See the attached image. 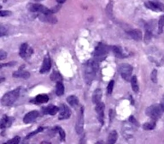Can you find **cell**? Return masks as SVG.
<instances>
[{
    "mask_svg": "<svg viewBox=\"0 0 164 144\" xmlns=\"http://www.w3.org/2000/svg\"><path fill=\"white\" fill-rule=\"evenodd\" d=\"M20 90H21V88H17L12 91H9L7 94H5L1 100L2 105L4 106L12 105L17 101V100L20 95Z\"/></svg>",
    "mask_w": 164,
    "mask_h": 144,
    "instance_id": "7a4b0ae2",
    "label": "cell"
},
{
    "mask_svg": "<svg viewBox=\"0 0 164 144\" xmlns=\"http://www.w3.org/2000/svg\"><path fill=\"white\" fill-rule=\"evenodd\" d=\"M50 68H51V61H50V57L48 55H46V56L45 57V58H44L43 64L41 66L40 72L41 74H45V73L49 71L50 70Z\"/></svg>",
    "mask_w": 164,
    "mask_h": 144,
    "instance_id": "7c38bea8",
    "label": "cell"
},
{
    "mask_svg": "<svg viewBox=\"0 0 164 144\" xmlns=\"http://www.w3.org/2000/svg\"><path fill=\"white\" fill-rule=\"evenodd\" d=\"M156 121H155V120L151 119L150 122H147V123L144 124L143 129H145V130H151V129H155V127H156Z\"/></svg>",
    "mask_w": 164,
    "mask_h": 144,
    "instance_id": "484cf974",
    "label": "cell"
},
{
    "mask_svg": "<svg viewBox=\"0 0 164 144\" xmlns=\"http://www.w3.org/2000/svg\"><path fill=\"white\" fill-rule=\"evenodd\" d=\"M71 116V111L68 108V106H67L66 105L63 104L62 107H61V111H60V114H59V119H69Z\"/></svg>",
    "mask_w": 164,
    "mask_h": 144,
    "instance_id": "8fae6325",
    "label": "cell"
},
{
    "mask_svg": "<svg viewBox=\"0 0 164 144\" xmlns=\"http://www.w3.org/2000/svg\"><path fill=\"white\" fill-rule=\"evenodd\" d=\"M131 84H132V90L135 92V93H138L139 92V84H138V80H137V76H132L131 78Z\"/></svg>",
    "mask_w": 164,
    "mask_h": 144,
    "instance_id": "d4e9b609",
    "label": "cell"
},
{
    "mask_svg": "<svg viewBox=\"0 0 164 144\" xmlns=\"http://www.w3.org/2000/svg\"><path fill=\"white\" fill-rule=\"evenodd\" d=\"M127 34L136 41H140L143 38V33L139 29H132L130 31H127Z\"/></svg>",
    "mask_w": 164,
    "mask_h": 144,
    "instance_id": "9a60e30c",
    "label": "cell"
},
{
    "mask_svg": "<svg viewBox=\"0 0 164 144\" xmlns=\"http://www.w3.org/2000/svg\"><path fill=\"white\" fill-rule=\"evenodd\" d=\"M13 76L17 77V78H23V79H27L30 76V73L22 70V67L20 68L17 71H15L13 73Z\"/></svg>",
    "mask_w": 164,
    "mask_h": 144,
    "instance_id": "e0dca14e",
    "label": "cell"
},
{
    "mask_svg": "<svg viewBox=\"0 0 164 144\" xmlns=\"http://www.w3.org/2000/svg\"><path fill=\"white\" fill-rule=\"evenodd\" d=\"M28 9L32 12H36L38 14H44V15L54 14L51 9H48L40 4H30L28 5Z\"/></svg>",
    "mask_w": 164,
    "mask_h": 144,
    "instance_id": "5b68a950",
    "label": "cell"
},
{
    "mask_svg": "<svg viewBox=\"0 0 164 144\" xmlns=\"http://www.w3.org/2000/svg\"><path fill=\"white\" fill-rule=\"evenodd\" d=\"M160 105H161V107H162V109H163V111L164 112V97L163 98V100H161V103H160Z\"/></svg>",
    "mask_w": 164,
    "mask_h": 144,
    "instance_id": "60d3db41",
    "label": "cell"
},
{
    "mask_svg": "<svg viewBox=\"0 0 164 144\" xmlns=\"http://www.w3.org/2000/svg\"><path fill=\"white\" fill-rule=\"evenodd\" d=\"M152 37V29H150V27L146 26V32H145V41L148 43L150 40H151Z\"/></svg>",
    "mask_w": 164,
    "mask_h": 144,
    "instance_id": "4316f807",
    "label": "cell"
},
{
    "mask_svg": "<svg viewBox=\"0 0 164 144\" xmlns=\"http://www.w3.org/2000/svg\"><path fill=\"white\" fill-rule=\"evenodd\" d=\"M146 8L150 9L153 11H162L164 12V4L160 2H153V1H148L145 4Z\"/></svg>",
    "mask_w": 164,
    "mask_h": 144,
    "instance_id": "ba28073f",
    "label": "cell"
},
{
    "mask_svg": "<svg viewBox=\"0 0 164 144\" xmlns=\"http://www.w3.org/2000/svg\"><path fill=\"white\" fill-rule=\"evenodd\" d=\"M164 28V16H162L159 19V22H158V33H162L163 31Z\"/></svg>",
    "mask_w": 164,
    "mask_h": 144,
    "instance_id": "f1b7e54d",
    "label": "cell"
},
{
    "mask_svg": "<svg viewBox=\"0 0 164 144\" xmlns=\"http://www.w3.org/2000/svg\"><path fill=\"white\" fill-rule=\"evenodd\" d=\"M58 1V3H59V4H63V3H65L66 0H57Z\"/></svg>",
    "mask_w": 164,
    "mask_h": 144,
    "instance_id": "b9f144b4",
    "label": "cell"
},
{
    "mask_svg": "<svg viewBox=\"0 0 164 144\" xmlns=\"http://www.w3.org/2000/svg\"><path fill=\"white\" fill-rule=\"evenodd\" d=\"M48 101H49V96L47 95H39L33 100V102L36 104H43V103H46Z\"/></svg>",
    "mask_w": 164,
    "mask_h": 144,
    "instance_id": "d6986e66",
    "label": "cell"
},
{
    "mask_svg": "<svg viewBox=\"0 0 164 144\" xmlns=\"http://www.w3.org/2000/svg\"><path fill=\"white\" fill-rule=\"evenodd\" d=\"M56 129L58 130V132L59 133V136H60V138H61V141H65V132L63 129L61 127H56Z\"/></svg>",
    "mask_w": 164,
    "mask_h": 144,
    "instance_id": "4dcf8cb0",
    "label": "cell"
},
{
    "mask_svg": "<svg viewBox=\"0 0 164 144\" xmlns=\"http://www.w3.org/2000/svg\"><path fill=\"white\" fill-rule=\"evenodd\" d=\"M106 11L108 16H110V17L113 16V2H112V1H110V2L108 4L106 8Z\"/></svg>",
    "mask_w": 164,
    "mask_h": 144,
    "instance_id": "f546056e",
    "label": "cell"
},
{
    "mask_svg": "<svg viewBox=\"0 0 164 144\" xmlns=\"http://www.w3.org/2000/svg\"><path fill=\"white\" fill-rule=\"evenodd\" d=\"M112 50H113V52H114V54H115V56L116 57L123 58V57H127V55L123 52L122 48L119 47H113Z\"/></svg>",
    "mask_w": 164,
    "mask_h": 144,
    "instance_id": "44dd1931",
    "label": "cell"
},
{
    "mask_svg": "<svg viewBox=\"0 0 164 144\" xmlns=\"http://www.w3.org/2000/svg\"><path fill=\"white\" fill-rule=\"evenodd\" d=\"M39 18L41 21L45 22V23H58V19L56 16H53V14H50V15H44V14H39Z\"/></svg>",
    "mask_w": 164,
    "mask_h": 144,
    "instance_id": "5bb4252c",
    "label": "cell"
},
{
    "mask_svg": "<svg viewBox=\"0 0 164 144\" xmlns=\"http://www.w3.org/2000/svg\"><path fill=\"white\" fill-rule=\"evenodd\" d=\"M67 101L69 104V105L75 107L79 105V99L77 98V96L75 95H70L67 98Z\"/></svg>",
    "mask_w": 164,
    "mask_h": 144,
    "instance_id": "7402d4cb",
    "label": "cell"
},
{
    "mask_svg": "<svg viewBox=\"0 0 164 144\" xmlns=\"http://www.w3.org/2000/svg\"><path fill=\"white\" fill-rule=\"evenodd\" d=\"M16 64V62H9V64H2L1 67L3 68L4 66H11V65H15Z\"/></svg>",
    "mask_w": 164,
    "mask_h": 144,
    "instance_id": "ab89813d",
    "label": "cell"
},
{
    "mask_svg": "<svg viewBox=\"0 0 164 144\" xmlns=\"http://www.w3.org/2000/svg\"><path fill=\"white\" fill-rule=\"evenodd\" d=\"M132 66L130 64H123L120 65L119 67V71L121 73V76L123 79L127 81H131V76L132 73Z\"/></svg>",
    "mask_w": 164,
    "mask_h": 144,
    "instance_id": "8992f818",
    "label": "cell"
},
{
    "mask_svg": "<svg viewBox=\"0 0 164 144\" xmlns=\"http://www.w3.org/2000/svg\"><path fill=\"white\" fill-rule=\"evenodd\" d=\"M83 127H84V107L81 108V112L78 116V119L76 123L75 129L78 134H81L83 132Z\"/></svg>",
    "mask_w": 164,
    "mask_h": 144,
    "instance_id": "9c48e42d",
    "label": "cell"
},
{
    "mask_svg": "<svg viewBox=\"0 0 164 144\" xmlns=\"http://www.w3.org/2000/svg\"><path fill=\"white\" fill-rule=\"evenodd\" d=\"M109 49L107 47L105 44L104 43H99L97 46V47L95 48L94 52H93V57L94 59H96L97 61H102L106 57L107 54L109 52Z\"/></svg>",
    "mask_w": 164,
    "mask_h": 144,
    "instance_id": "3957f363",
    "label": "cell"
},
{
    "mask_svg": "<svg viewBox=\"0 0 164 144\" xmlns=\"http://www.w3.org/2000/svg\"><path fill=\"white\" fill-rule=\"evenodd\" d=\"M99 70V61L91 59L85 65V80L87 84H90L95 79Z\"/></svg>",
    "mask_w": 164,
    "mask_h": 144,
    "instance_id": "6da1fadb",
    "label": "cell"
},
{
    "mask_svg": "<svg viewBox=\"0 0 164 144\" xmlns=\"http://www.w3.org/2000/svg\"><path fill=\"white\" fill-rule=\"evenodd\" d=\"M101 98H102V90L100 88H98L94 91L92 95V102L93 104L97 105L99 102H101Z\"/></svg>",
    "mask_w": 164,
    "mask_h": 144,
    "instance_id": "ffe728a7",
    "label": "cell"
},
{
    "mask_svg": "<svg viewBox=\"0 0 164 144\" xmlns=\"http://www.w3.org/2000/svg\"><path fill=\"white\" fill-rule=\"evenodd\" d=\"M7 57V52H5L4 50L0 51V60H4Z\"/></svg>",
    "mask_w": 164,
    "mask_h": 144,
    "instance_id": "8d00e7d4",
    "label": "cell"
},
{
    "mask_svg": "<svg viewBox=\"0 0 164 144\" xmlns=\"http://www.w3.org/2000/svg\"><path fill=\"white\" fill-rule=\"evenodd\" d=\"M129 121H130L131 123H133L135 125H138V122L136 121V119H134V117H133V116H130V118H129Z\"/></svg>",
    "mask_w": 164,
    "mask_h": 144,
    "instance_id": "f35d334b",
    "label": "cell"
},
{
    "mask_svg": "<svg viewBox=\"0 0 164 144\" xmlns=\"http://www.w3.org/2000/svg\"><path fill=\"white\" fill-rule=\"evenodd\" d=\"M114 85H115V81L112 80L109 81V85H108V88H107V92L109 95H111L112 92H113V88H114Z\"/></svg>",
    "mask_w": 164,
    "mask_h": 144,
    "instance_id": "1f68e13d",
    "label": "cell"
},
{
    "mask_svg": "<svg viewBox=\"0 0 164 144\" xmlns=\"http://www.w3.org/2000/svg\"><path fill=\"white\" fill-rule=\"evenodd\" d=\"M43 129H44L42 128V127H40V128L38 129H36V130H35L34 132H32V133H30V134H29L28 136H27V137H26V138H27V139H29L30 137H32V136H35V135H36V134H38V133H40V131H42Z\"/></svg>",
    "mask_w": 164,
    "mask_h": 144,
    "instance_id": "e575fe53",
    "label": "cell"
},
{
    "mask_svg": "<svg viewBox=\"0 0 164 144\" xmlns=\"http://www.w3.org/2000/svg\"><path fill=\"white\" fill-rule=\"evenodd\" d=\"M20 141H21V138L19 136H15L14 138H12L11 140H9L7 141V144H18L20 143Z\"/></svg>",
    "mask_w": 164,
    "mask_h": 144,
    "instance_id": "d6a6232c",
    "label": "cell"
},
{
    "mask_svg": "<svg viewBox=\"0 0 164 144\" xmlns=\"http://www.w3.org/2000/svg\"><path fill=\"white\" fill-rule=\"evenodd\" d=\"M39 114L40 113L38 111H32V112H28L25 115V117L23 118V122L25 124H30L39 117Z\"/></svg>",
    "mask_w": 164,
    "mask_h": 144,
    "instance_id": "4fadbf2b",
    "label": "cell"
},
{
    "mask_svg": "<svg viewBox=\"0 0 164 144\" xmlns=\"http://www.w3.org/2000/svg\"><path fill=\"white\" fill-rule=\"evenodd\" d=\"M33 50L29 47V45L27 43H23L20 47L19 55L25 60H27V59H29V57L33 54Z\"/></svg>",
    "mask_w": 164,
    "mask_h": 144,
    "instance_id": "52a82bcc",
    "label": "cell"
},
{
    "mask_svg": "<svg viewBox=\"0 0 164 144\" xmlns=\"http://www.w3.org/2000/svg\"><path fill=\"white\" fill-rule=\"evenodd\" d=\"M163 97H164V96H163Z\"/></svg>",
    "mask_w": 164,
    "mask_h": 144,
    "instance_id": "7bdbcfd3",
    "label": "cell"
},
{
    "mask_svg": "<svg viewBox=\"0 0 164 144\" xmlns=\"http://www.w3.org/2000/svg\"><path fill=\"white\" fill-rule=\"evenodd\" d=\"M50 79L52 81H63V77L61 76V74L58 71H54L51 75H50Z\"/></svg>",
    "mask_w": 164,
    "mask_h": 144,
    "instance_id": "83f0119b",
    "label": "cell"
},
{
    "mask_svg": "<svg viewBox=\"0 0 164 144\" xmlns=\"http://www.w3.org/2000/svg\"><path fill=\"white\" fill-rule=\"evenodd\" d=\"M117 138H118V134L115 130H112L108 137V143H115L116 141H117Z\"/></svg>",
    "mask_w": 164,
    "mask_h": 144,
    "instance_id": "603a6c76",
    "label": "cell"
},
{
    "mask_svg": "<svg viewBox=\"0 0 164 144\" xmlns=\"http://www.w3.org/2000/svg\"><path fill=\"white\" fill-rule=\"evenodd\" d=\"M150 78H151V81H152L154 83H156V82H157V71H156V70H153V71L151 72Z\"/></svg>",
    "mask_w": 164,
    "mask_h": 144,
    "instance_id": "836d02e7",
    "label": "cell"
},
{
    "mask_svg": "<svg viewBox=\"0 0 164 144\" xmlns=\"http://www.w3.org/2000/svg\"><path fill=\"white\" fill-rule=\"evenodd\" d=\"M104 108H105V105L103 102H99L98 104L96 105V107H95V111L98 114V119L99 121L104 124Z\"/></svg>",
    "mask_w": 164,
    "mask_h": 144,
    "instance_id": "30bf717a",
    "label": "cell"
},
{
    "mask_svg": "<svg viewBox=\"0 0 164 144\" xmlns=\"http://www.w3.org/2000/svg\"><path fill=\"white\" fill-rule=\"evenodd\" d=\"M14 121V119L11 117H8L6 115H4L3 118L1 119V122H0V128L4 129L7 128L9 126H10V124H12V122Z\"/></svg>",
    "mask_w": 164,
    "mask_h": 144,
    "instance_id": "2e32d148",
    "label": "cell"
},
{
    "mask_svg": "<svg viewBox=\"0 0 164 144\" xmlns=\"http://www.w3.org/2000/svg\"><path fill=\"white\" fill-rule=\"evenodd\" d=\"M163 111L160 105H152L147 107V109L145 111L148 117H150L151 119L155 120V121L160 119V117L163 114Z\"/></svg>",
    "mask_w": 164,
    "mask_h": 144,
    "instance_id": "277c9868",
    "label": "cell"
},
{
    "mask_svg": "<svg viewBox=\"0 0 164 144\" xmlns=\"http://www.w3.org/2000/svg\"><path fill=\"white\" fill-rule=\"evenodd\" d=\"M56 94L57 95L61 96L64 94V86L63 84V82L60 81H57V85H56Z\"/></svg>",
    "mask_w": 164,
    "mask_h": 144,
    "instance_id": "cb8c5ba5",
    "label": "cell"
},
{
    "mask_svg": "<svg viewBox=\"0 0 164 144\" xmlns=\"http://www.w3.org/2000/svg\"><path fill=\"white\" fill-rule=\"evenodd\" d=\"M11 14H12V12L9 11V10H1V11H0V16H10Z\"/></svg>",
    "mask_w": 164,
    "mask_h": 144,
    "instance_id": "d590c367",
    "label": "cell"
},
{
    "mask_svg": "<svg viewBox=\"0 0 164 144\" xmlns=\"http://www.w3.org/2000/svg\"><path fill=\"white\" fill-rule=\"evenodd\" d=\"M59 112V108L55 105H49L43 108V113L44 114H49V115H55Z\"/></svg>",
    "mask_w": 164,
    "mask_h": 144,
    "instance_id": "ac0fdd59",
    "label": "cell"
},
{
    "mask_svg": "<svg viewBox=\"0 0 164 144\" xmlns=\"http://www.w3.org/2000/svg\"><path fill=\"white\" fill-rule=\"evenodd\" d=\"M0 30H1V33H0L1 36H4V35L7 33V31L5 32V28H4V26H1V28H0Z\"/></svg>",
    "mask_w": 164,
    "mask_h": 144,
    "instance_id": "74e56055",
    "label": "cell"
}]
</instances>
